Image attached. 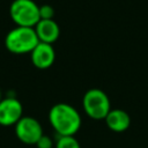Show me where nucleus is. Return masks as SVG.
I'll use <instances>...</instances> for the list:
<instances>
[{
    "mask_svg": "<svg viewBox=\"0 0 148 148\" xmlns=\"http://www.w3.org/2000/svg\"><path fill=\"white\" fill-rule=\"evenodd\" d=\"M23 117V106L15 97H6L0 101V125L13 126Z\"/></svg>",
    "mask_w": 148,
    "mask_h": 148,
    "instance_id": "nucleus-6",
    "label": "nucleus"
},
{
    "mask_svg": "<svg viewBox=\"0 0 148 148\" xmlns=\"http://www.w3.org/2000/svg\"><path fill=\"white\" fill-rule=\"evenodd\" d=\"M15 134L21 142L25 145H36L44 133L40 123L36 118L23 116L15 124Z\"/></svg>",
    "mask_w": 148,
    "mask_h": 148,
    "instance_id": "nucleus-5",
    "label": "nucleus"
},
{
    "mask_svg": "<svg viewBox=\"0 0 148 148\" xmlns=\"http://www.w3.org/2000/svg\"><path fill=\"white\" fill-rule=\"evenodd\" d=\"M49 121L59 136L75 135L82 125L80 112L73 105L64 102L57 103L50 109Z\"/></svg>",
    "mask_w": 148,
    "mask_h": 148,
    "instance_id": "nucleus-1",
    "label": "nucleus"
},
{
    "mask_svg": "<svg viewBox=\"0 0 148 148\" xmlns=\"http://www.w3.org/2000/svg\"><path fill=\"white\" fill-rule=\"evenodd\" d=\"M54 16V8L51 5H42L39 6V17L40 20H52Z\"/></svg>",
    "mask_w": 148,
    "mask_h": 148,
    "instance_id": "nucleus-11",
    "label": "nucleus"
},
{
    "mask_svg": "<svg viewBox=\"0 0 148 148\" xmlns=\"http://www.w3.org/2000/svg\"><path fill=\"white\" fill-rule=\"evenodd\" d=\"M36 147L37 148H53V141L49 135L43 134L40 139L36 142Z\"/></svg>",
    "mask_w": 148,
    "mask_h": 148,
    "instance_id": "nucleus-12",
    "label": "nucleus"
},
{
    "mask_svg": "<svg viewBox=\"0 0 148 148\" xmlns=\"http://www.w3.org/2000/svg\"><path fill=\"white\" fill-rule=\"evenodd\" d=\"M82 108L89 118L102 120L111 110V102L105 91L98 88H91L82 97Z\"/></svg>",
    "mask_w": 148,
    "mask_h": 148,
    "instance_id": "nucleus-3",
    "label": "nucleus"
},
{
    "mask_svg": "<svg viewBox=\"0 0 148 148\" xmlns=\"http://www.w3.org/2000/svg\"><path fill=\"white\" fill-rule=\"evenodd\" d=\"M30 59L36 68L46 69L53 65L56 60V51L52 44L39 42L30 52Z\"/></svg>",
    "mask_w": 148,
    "mask_h": 148,
    "instance_id": "nucleus-7",
    "label": "nucleus"
},
{
    "mask_svg": "<svg viewBox=\"0 0 148 148\" xmlns=\"http://www.w3.org/2000/svg\"><path fill=\"white\" fill-rule=\"evenodd\" d=\"M39 43L34 28L30 27H18L9 30L5 37L6 49L14 54H25L30 53L35 46Z\"/></svg>",
    "mask_w": 148,
    "mask_h": 148,
    "instance_id": "nucleus-2",
    "label": "nucleus"
},
{
    "mask_svg": "<svg viewBox=\"0 0 148 148\" xmlns=\"http://www.w3.org/2000/svg\"><path fill=\"white\" fill-rule=\"evenodd\" d=\"M9 16L18 27L34 28L39 17V6L34 0H14L9 6Z\"/></svg>",
    "mask_w": 148,
    "mask_h": 148,
    "instance_id": "nucleus-4",
    "label": "nucleus"
},
{
    "mask_svg": "<svg viewBox=\"0 0 148 148\" xmlns=\"http://www.w3.org/2000/svg\"><path fill=\"white\" fill-rule=\"evenodd\" d=\"M104 120L108 128L116 133L125 132L126 130H128L131 125L130 114L121 109H111L104 118Z\"/></svg>",
    "mask_w": 148,
    "mask_h": 148,
    "instance_id": "nucleus-9",
    "label": "nucleus"
},
{
    "mask_svg": "<svg viewBox=\"0 0 148 148\" xmlns=\"http://www.w3.org/2000/svg\"><path fill=\"white\" fill-rule=\"evenodd\" d=\"M2 99V96H1V90H0V101Z\"/></svg>",
    "mask_w": 148,
    "mask_h": 148,
    "instance_id": "nucleus-13",
    "label": "nucleus"
},
{
    "mask_svg": "<svg viewBox=\"0 0 148 148\" xmlns=\"http://www.w3.org/2000/svg\"><path fill=\"white\" fill-rule=\"evenodd\" d=\"M36 35L39 42L53 44L60 36V28L58 23L52 20H39L38 23L34 27Z\"/></svg>",
    "mask_w": 148,
    "mask_h": 148,
    "instance_id": "nucleus-8",
    "label": "nucleus"
},
{
    "mask_svg": "<svg viewBox=\"0 0 148 148\" xmlns=\"http://www.w3.org/2000/svg\"><path fill=\"white\" fill-rule=\"evenodd\" d=\"M56 148H81V146L74 135H58Z\"/></svg>",
    "mask_w": 148,
    "mask_h": 148,
    "instance_id": "nucleus-10",
    "label": "nucleus"
}]
</instances>
